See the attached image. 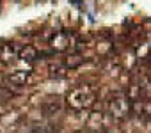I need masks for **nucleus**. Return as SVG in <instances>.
Listing matches in <instances>:
<instances>
[{
    "label": "nucleus",
    "instance_id": "nucleus-1",
    "mask_svg": "<svg viewBox=\"0 0 151 133\" xmlns=\"http://www.w3.org/2000/svg\"><path fill=\"white\" fill-rule=\"evenodd\" d=\"M91 101V94L84 89H77V91H73L71 96H69V103L73 107H77V108H82L84 105H87Z\"/></svg>",
    "mask_w": 151,
    "mask_h": 133
},
{
    "label": "nucleus",
    "instance_id": "nucleus-2",
    "mask_svg": "<svg viewBox=\"0 0 151 133\" xmlns=\"http://www.w3.org/2000/svg\"><path fill=\"white\" fill-rule=\"evenodd\" d=\"M110 110H112V114H114L116 117H124L126 112H128V103H126V99H124V98L114 99V101L110 103Z\"/></svg>",
    "mask_w": 151,
    "mask_h": 133
},
{
    "label": "nucleus",
    "instance_id": "nucleus-3",
    "mask_svg": "<svg viewBox=\"0 0 151 133\" xmlns=\"http://www.w3.org/2000/svg\"><path fill=\"white\" fill-rule=\"evenodd\" d=\"M55 43H59V44H57L59 50H64V48L69 44V34H68V32H59V34L52 39V44H55Z\"/></svg>",
    "mask_w": 151,
    "mask_h": 133
},
{
    "label": "nucleus",
    "instance_id": "nucleus-4",
    "mask_svg": "<svg viewBox=\"0 0 151 133\" xmlns=\"http://www.w3.org/2000/svg\"><path fill=\"white\" fill-rule=\"evenodd\" d=\"M27 78H29V73H25V71H16L11 75V82L16 85H23L27 82Z\"/></svg>",
    "mask_w": 151,
    "mask_h": 133
},
{
    "label": "nucleus",
    "instance_id": "nucleus-5",
    "mask_svg": "<svg viewBox=\"0 0 151 133\" xmlns=\"http://www.w3.org/2000/svg\"><path fill=\"white\" fill-rule=\"evenodd\" d=\"M20 57H22L23 60H34V59L37 57V51H36L32 46H27V48H23V50L20 51Z\"/></svg>",
    "mask_w": 151,
    "mask_h": 133
},
{
    "label": "nucleus",
    "instance_id": "nucleus-6",
    "mask_svg": "<svg viewBox=\"0 0 151 133\" xmlns=\"http://www.w3.org/2000/svg\"><path fill=\"white\" fill-rule=\"evenodd\" d=\"M0 57H2V60H11V59L14 57V50H13V46H9V44L2 46V48H0Z\"/></svg>",
    "mask_w": 151,
    "mask_h": 133
}]
</instances>
